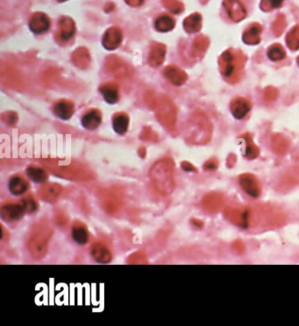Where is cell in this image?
<instances>
[{"label":"cell","mask_w":299,"mask_h":326,"mask_svg":"<svg viewBox=\"0 0 299 326\" xmlns=\"http://www.w3.org/2000/svg\"><path fill=\"white\" fill-rule=\"evenodd\" d=\"M245 62V55L241 52L233 49L226 50L219 57L220 73L230 83H236L241 76Z\"/></svg>","instance_id":"cell-1"},{"label":"cell","mask_w":299,"mask_h":326,"mask_svg":"<svg viewBox=\"0 0 299 326\" xmlns=\"http://www.w3.org/2000/svg\"><path fill=\"white\" fill-rule=\"evenodd\" d=\"M223 6L230 19L234 22L243 21L247 16V10L240 0H224Z\"/></svg>","instance_id":"cell-2"},{"label":"cell","mask_w":299,"mask_h":326,"mask_svg":"<svg viewBox=\"0 0 299 326\" xmlns=\"http://www.w3.org/2000/svg\"><path fill=\"white\" fill-rule=\"evenodd\" d=\"M25 213L24 208L21 205L10 204L2 207L1 217L6 221H16L22 218Z\"/></svg>","instance_id":"cell-3"},{"label":"cell","mask_w":299,"mask_h":326,"mask_svg":"<svg viewBox=\"0 0 299 326\" xmlns=\"http://www.w3.org/2000/svg\"><path fill=\"white\" fill-rule=\"evenodd\" d=\"M251 104L248 100L245 98H236L231 103V112L237 119H242L250 111Z\"/></svg>","instance_id":"cell-4"},{"label":"cell","mask_w":299,"mask_h":326,"mask_svg":"<svg viewBox=\"0 0 299 326\" xmlns=\"http://www.w3.org/2000/svg\"><path fill=\"white\" fill-rule=\"evenodd\" d=\"M53 111L56 117L63 120H68L73 116L75 108L73 103L68 100H61L54 105Z\"/></svg>","instance_id":"cell-5"},{"label":"cell","mask_w":299,"mask_h":326,"mask_svg":"<svg viewBox=\"0 0 299 326\" xmlns=\"http://www.w3.org/2000/svg\"><path fill=\"white\" fill-rule=\"evenodd\" d=\"M262 28L261 25L254 23L251 25L243 34V42L247 45H257L261 42V35Z\"/></svg>","instance_id":"cell-6"},{"label":"cell","mask_w":299,"mask_h":326,"mask_svg":"<svg viewBox=\"0 0 299 326\" xmlns=\"http://www.w3.org/2000/svg\"><path fill=\"white\" fill-rule=\"evenodd\" d=\"M102 121L101 113L97 110H91L84 114L82 118V124L89 131H94L99 127Z\"/></svg>","instance_id":"cell-7"},{"label":"cell","mask_w":299,"mask_h":326,"mask_svg":"<svg viewBox=\"0 0 299 326\" xmlns=\"http://www.w3.org/2000/svg\"><path fill=\"white\" fill-rule=\"evenodd\" d=\"M29 26L30 29L35 34L41 35L49 30L50 28V21L44 14H37L32 19Z\"/></svg>","instance_id":"cell-8"},{"label":"cell","mask_w":299,"mask_h":326,"mask_svg":"<svg viewBox=\"0 0 299 326\" xmlns=\"http://www.w3.org/2000/svg\"><path fill=\"white\" fill-rule=\"evenodd\" d=\"M91 256L99 263H107L111 261V254L104 244H94L91 249Z\"/></svg>","instance_id":"cell-9"},{"label":"cell","mask_w":299,"mask_h":326,"mask_svg":"<svg viewBox=\"0 0 299 326\" xmlns=\"http://www.w3.org/2000/svg\"><path fill=\"white\" fill-rule=\"evenodd\" d=\"M8 188L13 195L21 196L27 192L28 189V183L22 177L14 176L11 178L8 184Z\"/></svg>","instance_id":"cell-10"},{"label":"cell","mask_w":299,"mask_h":326,"mask_svg":"<svg viewBox=\"0 0 299 326\" xmlns=\"http://www.w3.org/2000/svg\"><path fill=\"white\" fill-rule=\"evenodd\" d=\"M129 118L125 114H118L113 117L112 127L118 135H124L128 130Z\"/></svg>","instance_id":"cell-11"},{"label":"cell","mask_w":299,"mask_h":326,"mask_svg":"<svg viewBox=\"0 0 299 326\" xmlns=\"http://www.w3.org/2000/svg\"><path fill=\"white\" fill-rule=\"evenodd\" d=\"M100 92L104 101L110 104H114L118 100V88L114 84H105L100 88Z\"/></svg>","instance_id":"cell-12"},{"label":"cell","mask_w":299,"mask_h":326,"mask_svg":"<svg viewBox=\"0 0 299 326\" xmlns=\"http://www.w3.org/2000/svg\"><path fill=\"white\" fill-rule=\"evenodd\" d=\"M71 235L74 241L78 245H84L89 240V233L87 228L83 226L82 224L74 225L71 231Z\"/></svg>","instance_id":"cell-13"},{"label":"cell","mask_w":299,"mask_h":326,"mask_svg":"<svg viewBox=\"0 0 299 326\" xmlns=\"http://www.w3.org/2000/svg\"><path fill=\"white\" fill-rule=\"evenodd\" d=\"M286 43L289 49H291L293 51L299 49V25L295 26L288 33V35L286 36Z\"/></svg>","instance_id":"cell-14"},{"label":"cell","mask_w":299,"mask_h":326,"mask_svg":"<svg viewBox=\"0 0 299 326\" xmlns=\"http://www.w3.org/2000/svg\"><path fill=\"white\" fill-rule=\"evenodd\" d=\"M27 173H28V177L35 183H43L45 182L47 179H48V175L46 173L45 171L42 168L39 167H28L27 169Z\"/></svg>","instance_id":"cell-15"},{"label":"cell","mask_w":299,"mask_h":326,"mask_svg":"<svg viewBox=\"0 0 299 326\" xmlns=\"http://www.w3.org/2000/svg\"><path fill=\"white\" fill-rule=\"evenodd\" d=\"M185 29L189 33H195L201 29V16L199 14H193L185 21Z\"/></svg>","instance_id":"cell-16"},{"label":"cell","mask_w":299,"mask_h":326,"mask_svg":"<svg viewBox=\"0 0 299 326\" xmlns=\"http://www.w3.org/2000/svg\"><path fill=\"white\" fill-rule=\"evenodd\" d=\"M174 21L169 16H162L156 21V28L162 33L171 31L174 28Z\"/></svg>","instance_id":"cell-17"},{"label":"cell","mask_w":299,"mask_h":326,"mask_svg":"<svg viewBox=\"0 0 299 326\" xmlns=\"http://www.w3.org/2000/svg\"><path fill=\"white\" fill-rule=\"evenodd\" d=\"M268 56L273 62H278L285 58V51L280 44H274L268 48Z\"/></svg>","instance_id":"cell-18"},{"label":"cell","mask_w":299,"mask_h":326,"mask_svg":"<svg viewBox=\"0 0 299 326\" xmlns=\"http://www.w3.org/2000/svg\"><path fill=\"white\" fill-rule=\"evenodd\" d=\"M286 27L285 18L283 15H279L276 18L275 22L273 23V31L276 36H280L282 35V32L284 31Z\"/></svg>","instance_id":"cell-19"},{"label":"cell","mask_w":299,"mask_h":326,"mask_svg":"<svg viewBox=\"0 0 299 326\" xmlns=\"http://www.w3.org/2000/svg\"><path fill=\"white\" fill-rule=\"evenodd\" d=\"M284 0H262L261 1V9L263 11H270L281 7Z\"/></svg>","instance_id":"cell-20"},{"label":"cell","mask_w":299,"mask_h":326,"mask_svg":"<svg viewBox=\"0 0 299 326\" xmlns=\"http://www.w3.org/2000/svg\"><path fill=\"white\" fill-rule=\"evenodd\" d=\"M21 206H23L26 213H34L35 210L37 209V204L33 199H23Z\"/></svg>","instance_id":"cell-21"},{"label":"cell","mask_w":299,"mask_h":326,"mask_svg":"<svg viewBox=\"0 0 299 326\" xmlns=\"http://www.w3.org/2000/svg\"><path fill=\"white\" fill-rule=\"evenodd\" d=\"M278 96V91L275 88H268L264 92V98L267 101H273L276 99Z\"/></svg>","instance_id":"cell-22"},{"label":"cell","mask_w":299,"mask_h":326,"mask_svg":"<svg viewBox=\"0 0 299 326\" xmlns=\"http://www.w3.org/2000/svg\"><path fill=\"white\" fill-rule=\"evenodd\" d=\"M297 63H298V66H299V56H298V58H297Z\"/></svg>","instance_id":"cell-23"}]
</instances>
